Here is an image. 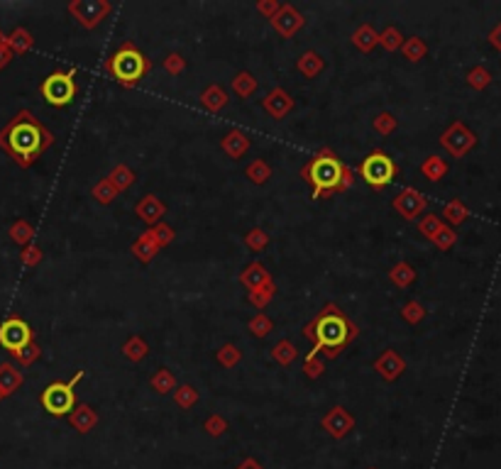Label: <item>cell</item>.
Wrapping results in <instances>:
<instances>
[{
  "mask_svg": "<svg viewBox=\"0 0 501 469\" xmlns=\"http://www.w3.org/2000/svg\"><path fill=\"white\" fill-rule=\"evenodd\" d=\"M52 145L54 133H49L30 110H20L0 130V147L22 169L32 167Z\"/></svg>",
  "mask_w": 501,
  "mask_h": 469,
  "instance_id": "6da1fadb",
  "label": "cell"
},
{
  "mask_svg": "<svg viewBox=\"0 0 501 469\" xmlns=\"http://www.w3.org/2000/svg\"><path fill=\"white\" fill-rule=\"evenodd\" d=\"M301 333H304L306 340L313 342L311 354L323 352L328 359H338L340 350L360 335V328L350 318H345L335 303H328L309 325H304Z\"/></svg>",
  "mask_w": 501,
  "mask_h": 469,
  "instance_id": "7a4b0ae2",
  "label": "cell"
},
{
  "mask_svg": "<svg viewBox=\"0 0 501 469\" xmlns=\"http://www.w3.org/2000/svg\"><path fill=\"white\" fill-rule=\"evenodd\" d=\"M345 164L335 157L333 150H321L311 157V162L301 169V179L309 181L313 186V198L333 196L340 193V184H343Z\"/></svg>",
  "mask_w": 501,
  "mask_h": 469,
  "instance_id": "3957f363",
  "label": "cell"
},
{
  "mask_svg": "<svg viewBox=\"0 0 501 469\" xmlns=\"http://www.w3.org/2000/svg\"><path fill=\"white\" fill-rule=\"evenodd\" d=\"M105 68L120 86L133 88V86H138L140 78L150 71L152 64L133 42H123L120 47H118V51H113V54L108 56Z\"/></svg>",
  "mask_w": 501,
  "mask_h": 469,
  "instance_id": "277c9868",
  "label": "cell"
},
{
  "mask_svg": "<svg viewBox=\"0 0 501 469\" xmlns=\"http://www.w3.org/2000/svg\"><path fill=\"white\" fill-rule=\"evenodd\" d=\"M396 174H398L396 162L381 150H372L360 162V167H357V176L369 188H374V191H381V188L389 186L396 179Z\"/></svg>",
  "mask_w": 501,
  "mask_h": 469,
  "instance_id": "5b68a950",
  "label": "cell"
},
{
  "mask_svg": "<svg viewBox=\"0 0 501 469\" xmlns=\"http://www.w3.org/2000/svg\"><path fill=\"white\" fill-rule=\"evenodd\" d=\"M81 379H83V371L78 369L69 381H54V384H49L42 391V396H39L42 408L47 411L49 416H56V418L69 416L78 403L76 401V384Z\"/></svg>",
  "mask_w": 501,
  "mask_h": 469,
  "instance_id": "8992f818",
  "label": "cell"
},
{
  "mask_svg": "<svg viewBox=\"0 0 501 469\" xmlns=\"http://www.w3.org/2000/svg\"><path fill=\"white\" fill-rule=\"evenodd\" d=\"M42 91L44 100L54 108H66L71 105L73 98L78 93V86H76V68H66V71H54L49 73L47 78L39 86Z\"/></svg>",
  "mask_w": 501,
  "mask_h": 469,
  "instance_id": "52a82bcc",
  "label": "cell"
},
{
  "mask_svg": "<svg viewBox=\"0 0 501 469\" xmlns=\"http://www.w3.org/2000/svg\"><path fill=\"white\" fill-rule=\"evenodd\" d=\"M66 10L83 30H93L113 13V5L108 0H73L66 5Z\"/></svg>",
  "mask_w": 501,
  "mask_h": 469,
  "instance_id": "ba28073f",
  "label": "cell"
},
{
  "mask_svg": "<svg viewBox=\"0 0 501 469\" xmlns=\"http://www.w3.org/2000/svg\"><path fill=\"white\" fill-rule=\"evenodd\" d=\"M30 342H32V328L22 318L10 316L0 323V347H5L10 354L20 352Z\"/></svg>",
  "mask_w": 501,
  "mask_h": 469,
  "instance_id": "9c48e42d",
  "label": "cell"
},
{
  "mask_svg": "<svg viewBox=\"0 0 501 469\" xmlns=\"http://www.w3.org/2000/svg\"><path fill=\"white\" fill-rule=\"evenodd\" d=\"M440 145L445 147L453 157H465V154L477 145V137L472 130H467L463 123H453L445 133L440 135Z\"/></svg>",
  "mask_w": 501,
  "mask_h": 469,
  "instance_id": "30bf717a",
  "label": "cell"
},
{
  "mask_svg": "<svg viewBox=\"0 0 501 469\" xmlns=\"http://www.w3.org/2000/svg\"><path fill=\"white\" fill-rule=\"evenodd\" d=\"M425 205H428L425 196L413 186L401 188L398 196H394V201H391V208H394L403 220H415L418 215H423Z\"/></svg>",
  "mask_w": 501,
  "mask_h": 469,
  "instance_id": "8fae6325",
  "label": "cell"
},
{
  "mask_svg": "<svg viewBox=\"0 0 501 469\" xmlns=\"http://www.w3.org/2000/svg\"><path fill=\"white\" fill-rule=\"evenodd\" d=\"M304 22H306V17L301 15L291 3H282L279 13L272 17V27H274V30L282 34L284 39L296 37L301 27H304Z\"/></svg>",
  "mask_w": 501,
  "mask_h": 469,
  "instance_id": "7c38bea8",
  "label": "cell"
},
{
  "mask_svg": "<svg viewBox=\"0 0 501 469\" xmlns=\"http://www.w3.org/2000/svg\"><path fill=\"white\" fill-rule=\"evenodd\" d=\"M372 367L381 376V379L386 381V384H394L398 376L406 371V362H403V357L396 350H384L377 359H374Z\"/></svg>",
  "mask_w": 501,
  "mask_h": 469,
  "instance_id": "4fadbf2b",
  "label": "cell"
},
{
  "mask_svg": "<svg viewBox=\"0 0 501 469\" xmlns=\"http://www.w3.org/2000/svg\"><path fill=\"white\" fill-rule=\"evenodd\" d=\"M294 105L296 103L291 98V93H289L286 88H282V86L272 88L269 93L262 98V108H264V110L269 113V118H274V120H284L294 110Z\"/></svg>",
  "mask_w": 501,
  "mask_h": 469,
  "instance_id": "5bb4252c",
  "label": "cell"
},
{
  "mask_svg": "<svg viewBox=\"0 0 501 469\" xmlns=\"http://www.w3.org/2000/svg\"><path fill=\"white\" fill-rule=\"evenodd\" d=\"M135 215L145 222L147 227H155L157 222L164 220V215H167V205L159 196L155 193H147V196H142L138 203H135Z\"/></svg>",
  "mask_w": 501,
  "mask_h": 469,
  "instance_id": "9a60e30c",
  "label": "cell"
},
{
  "mask_svg": "<svg viewBox=\"0 0 501 469\" xmlns=\"http://www.w3.org/2000/svg\"><path fill=\"white\" fill-rule=\"evenodd\" d=\"M323 428L330 433L333 438H345L347 433L355 428V416L350 411H345L343 406H335L330 408L326 416H323Z\"/></svg>",
  "mask_w": 501,
  "mask_h": 469,
  "instance_id": "2e32d148",
  "label": "cell"
},
{
  "mask_svg": "<svg viewBox=\"0 0 501 469\" xmlns=\"http://www.w3.org/2000/svg\"><path fill=\"white\" fill-rule=\"evenodd\" d=\"M249 147H252V140H249V135L240 128H230L220 137V150L230 159H242Z\"/></svg>",
  "mask_w": 501,
  "mask_h": 469,
  "instance_id": "e0dca14e",
  "label": "cell"
},
{
  "mask_svg": "<svg viewBox=\"0 0 501 469\" xmlns=\"http://www.w3.org/2000/svg\"><path fill=\"white\" fill-rule=\"evenodd\" d=\"M272 282H274V279H272V274L267 272V267L262 264V262H252V264L244 267L240 274V284L247 291H254V289H259V286H267Z\"/></svg>",
  "mask_w": 501,
  "mask_h": 469,
  "instance_id": "ac0fdd59",
  "label": "cell"
},
{
  "mask_svg": "<svg viewBox=\"0 0 501 469\" xmlns=\"http://www.w3.org/2000/svg\"><path fill=\"white\" fill-rule=\"evenodd\" d=\"M22 381H25V374L20 371V367H15L13 362L0 364V391H3L5 398L13 396V393L22 386Z\"/></svg>",
  "mask_w": 501,
  "mask_h": 469,
  "instance_id": "d6986e66",
  "label": "cell"
},
{
  "mask_svg": "<svg viewBox=\"0 0 501 469\" xmlns=\"http://www.w3.org/2000/svg\"><path fill=\"white\" fill-rule=\"evenodd\" d=\"M159 244H157V239L152 237V232L147 230V232H142L138 239H135L133 242V247H130V252H133L135 257H138V259L142 262V264H150L152 259H155V257L159 254Z\"/></svg>",
  "mask_w": 501,
  "mask_h": 469,
  "instance_id": "ffe728a7",
  "label": "cell"
},
{
  "mask_svg": "<svg viewBox=\"0 0 501 469\" xmlns=\"http://www.w3.org/2000/svg\"><path fill=\"white\" fill-rule=\"evenodd\" d=\"M69 423L78 433H88V431H93L95 423H98V413L86 403H76V408L69 413Z\"/></svg>",
  "mask_w": 501,
  "mask_h": 469,
  "instance_id": "44dd1931",
  "label": "cell"
},
{
  "mask_svg": "<svg viewBox=\"0 0 501 469\" xmlns=\"http://www.w3.org/2000/svg\"><path fill=\"white\" fill-rule=\"evenodd\" d=\"M227 100H230V96H227L223 86H218V83H210L201 93V105L206 108L208 113H220L227 105Z\"/></svg>",
  "mask_w": 501,
  "mask_h": 469,
  "instance_id": "7402d4cb",
  "label": "cell"
},
{
  "mask_svg": "<svg viewBox=\"0 0 501 469\" xmlns=\"http://www.w3.org/2000/svg\"><path fill=\"white\" fill-rule=\"evenodd\" d=\"M296 68H299V73L304 78H316L318 73L326 68V59H323L318 51H306V54L299 56V61H296Z\"/></svg>",
  "mask_w": 501,
  "mask_h": 469,
  "instance_id": "603a6c76",
  "label": "cell"
},
{
  "mask_svg": "<svg viewBox=\"0 0 501 469\" xmlns=\"http://www.w3.org/2000/svg\"><path fill=\"white\" fill-rule=\"evenodd\" d=\"M352 44H355L362 54H369V51H374V47H379V32L374 30L372 25H360L352 32Z\"/></svg>",
  "mask_w": 501,
  "mask_h": 469,
  "instance_id": "cb8c5ba5",
  "label": "cell"
},
{
  "mask_svg": "<svg viewBox=\"0 0 501 469\" xmlns=\"http://www.w3.org/2000/svg\"><path fill=\"white\" fill-rule=\"evenodd\" d=\"M108 181H110L113 188H115L118 193H123V191H128L135 181H138V174H135L128 164H118V167H113V171L108 174Z\"/></svg>",
  "mask_w": 501,
  "mask_h": 469,
  "instance_id": "d4e9b609",
  "label": "cell"
},
{
  "mask_svg": "<svg viewBox=\"0 0 501 469\" xmlns=\"http://www.w3.org/2000/svg\"><path fill=\"white\" fill-rule=\"evenodd\" d=\"M259 88V81L254 78V73L249 71H237L235 78H232V91H235L237 98H249V96H254Z\"/></svg>",
  "mask_w": 501,
  "mask_h": 469,
  "instance_id": "484cf974",
  "label": "cell"
},
{
  "mask_svg": "<svg viewBox=\"0 0 501 469\" xmlns=\"http://www.w3.org/2000/svg\"><path fill=\"white\" fill-rule=\"evenodd\" d=\"M389 279L398 289H408V286L415 282V269L408 264V262H396V264L389 269Z\"/></svg>",
  "mask_w": 501,
  "mask_h": 469,
  "instance_id": "4316f807",
  "label": "cell"
},
{
  "mask_svg": "<svg viewBox=\"0 0 501 469\" xmlns=\"http://www.w3.org/2000/svg\"><path fill=\"white\" fill-rule=\"evenodd\" d=\"M123 354L130 359V362H142V359L150 354V347H147V342H145V337L142 335H133V337H128L125 340V345H123Z\"/></svg>",
  "mask_w": 501,
  "mask_h": 469,
  "instance_id": "83f0119b",
  "label": "cell"
},
{
  "mask_svg": "<svg viewBox=\"0 0 501 469\" xmlns=\"http://www.w3.org/2000/svg\"><path fill=\"white\" fill-rule=\"evenodd\" d=\"M35 44V37L25 30V27H15V32L8 34V47L13 54H27Z\"/></svg>",
  "mask_w": 501,
  "mask_h": 469,
  "instance_id": "f1b7e54d",
  "label": "cell"
},
{
  "mask_svg": "<svg viewBox=\"0 0 501 469\" xmlns=\"http://www.w3.org/2000/svg\"><path fill=\"white\" fill-rule=\"evenodd\" d=\"M150 386L155 388L157 393H162V396H164V393H172L174 388L179 386V384H176V376H174V371H172V369H164V367H162V369H157L155 374L150 376Z\"/></svg>",
  "mask_w": 501,
  "mask_h": 469,
  "instance_id": "f546056e",
  "label": "cell"
},
{
  "mask_svg": "<svg viewBox=\"0 0 501 469\" xmlns=\"http://www.w3.org/2000/svg\"><path fill=\"white\" fill-rule=\"evenodd\" d=\"M8 234L15 244L27 247V244H32V239H35V227H32V222H27V220H15L13 225H10Z\"/></svg>",
  "mask_w": 501,
  "mask_h": 469,
  "instance_id": "4dcf8cb0",
  "label": "cell"
},
{
  "mask_svg": "<svg viewBox=\"0 0 501 469\" xmlns=\"http://www.w3.org/2000/svg\"><path fill=\"white\" fill-rule=\"evenodd\" d=\"M244 176H247L252 184H267V181L272 179V167H269V162L267 159H254V162H249L247 164V169H244Z\"/></svg>",
  "mask_w": 501,
  "mask_h": 469,
  "instance_id": "1f68e13d",
  "label": "cell"
},
{
  "mask_svg": "<svg viewBox=\"0 0 501 469\" xmlns=\"http://www.w3.org/2000/svg\"><path fill=\"white\" fill-rule=\"evenodd\" d=\"M299 357V352H296V345L291 340H279L274 347H272V359H274L277 364H282V367H289V364L294 362V359Z\"/></svg>",
  "mask_w": 501,
  "mask_h": 469,
  "instance_id": "d6a6232c",
  "label": "cell"
},
{
  "mask_svg": "<svg viewBox=\"0 0 501 469\" xmlns=\"http://www.w3.org/2000/svg\"><path fill=\"white\" fill-rule=\"evenodd\" d=\"M420 174H423L425 179H430V181H440L443 176L448 174L445 159H440V157H435V154H430V157L425 159L423 164H420Z\"/></svg>",
  "mask_w": 501,
  "mask_h": 469,
  "instance_id": "836d02e7",
  "label": "cell"
},
{
  "mask_svg": "<svg viewBox=\"0 0 501 469\" xmlns=\"http://www.w3.org/2000/svg\"><path fill=\"white\" fill-rule=\"evenodd\" d=\"M215 359H218V364L223 369H232V367H237V364L242 362V352H240V347H235V345H223L218 352H215Z\"/></svg>",
  "mask_w": 501,
  "mask_h": 469,
  "instance_id": "e575fe53",
  "label": "cell"
},
{
  "mask_svg": "<svg viewBox=\"0 0 501 469\" xmlns=\"http://www.w3.org/2000/svg\"><path fill=\"white\" fill-rule=\"evenodd\" d=\"M91 196H93L100 205H110L118 198V191L113 188V184L108 181V176H105V179L95 181L93 188H91Z\"/></svg>",
  "mask_w": 501,
  "mask_h": 469,
  "instance_id": "d590c367",
  "label": "cell"
},
{
  "mask_svg": "<svg viewBox=\"0 0 501 469\" xmlns=\"http://www.w3.org/2000/svg\"><path fill=\"white\" fill-rule=\"evenodd\" d=\"M274 294H277V286H274V282H272L267 286H259V289H254V291H247V301L262 311L264 306H269L272 299H274Z\"/></svg>",
  "mask_w": 501,
  "mask_h": 469,
  "instance_id": "8d00e7d4",
  "label": "cell"
},
{
  "mask_svg": "<svg viewBox=\"0 0 501 469\" xmlns=\"http://www.w3.org/2000/svg\"><path fill=\"white\" fill-rule=\"evenodd\" d=\"M401 51H403V56H406L408 61H420L425 56V51H428V47H425V42L420 37H408V39H403V44H401Z\"/></svg>",
  "mask_w": 501,
  "mask_h": 469,
  "instance_id": "74e56055",
  "label": "cell"
},
{
  "mask_svg": "<svg viewBox=\"0 0 501 469\" xmlns=\"http://www.w3.org/2000/svg\"><path fill=\"white\" fill-rule=\"evenodd\" d=\"M372 128H374V133L381 135V137H389V135H394L396 133V128H398V120L391 115L389 110H384V113H379L377 118L372 120Z\"/></svg>",
  "mask_w": 501,
  "mask_h": 469,
  "instance_id": "f35d334b",
  "label": "cell"
},
{
  "mask_svg": "<svg viewBox=\"0 0 501 469\" xmlns=\"http://www.w3.org/2000/svg\"><path fill=\"white\" fill-rule=\"evenodd\" d=\"M198 388L191 384H181L174 388V401L181 406V408H193L198 403Z\"/></svg>",
  "mask_w": 501,
  "mask_h": 469,
  "instance_id": "ab89813d",
  "label": "cell"
},
{
  "mask_svg": "<svg viewBox=\"0 0 501 469\" xmlns=\"http://www.w3.org/2000/svg\"><path fill=\"white\" fill-rule=\"evenodd\" d=\"M403 34L398 32V27L394 25H386L384 27V32L379 34V44L384 47L386 51H396V49H401V44H403Z\"/></svg>",
  "mask_w": 501,
  "mask_h": 469,
  "instance_id": "60d3db41",
  "label": "cell"
},
{
  "mask_svg": "<svg viewBox=\"0 0 501 469\" xmlns=\"http://www.w3.org/2000/svg\"><path fill=\"white\" fill-rule=\"evenodd\" d=\"M247 328H249V333H252L254 337H267L274 330V320H272L267 313H257L254 318H249V323H247Z\"/></svg>",
  "mask_w": 501,
  "mask_h": 469,
  "instance_id": "b9f144b4",
  "label": "cell"
},
{
  "mask_svg": "<svg viewBox=\"0 0 501 469\" xmlns=\"http://www.w3.org/2000/svg\"><path fill=\"white\" fill-rule=\"evenodd\" d=\"M244 244L252 252H264L269 247V234H267V230H262V227H252V230L244 232Z\"/></svg>",
  "mask_w": 501,
  "mask_h": 469,
  "instance_id": "7bdbcfd3",
  "label": "cell"
},
{
  "mask_svg": "<svg viewBox=\"0 0 501 469\" xmlns=\"http://www.w3.org/2000/svg\"><path fill=\"white\" fill-rule=\"evenodd\" d=\"M39 354H42V347H39L37 342L32 340L30 345H25L20 352H15L13 357H15V362H18L20 367H30V364H35L37 359H39Z\"/></svg>",
  "mask_w": 501,
  "mask_h": 469,
  "instance_id": "ee69618b",
  "label": "cell"
},
{
  "mask_svg": "<svg viewBox=\"0 0 501 469\" xmlns=\"http://www.w3.org/2000/svg\"><path fill=\"white\" fill-rule=\"evenodd\" d=\"M150 232H152V237L157 239V244L159 247H167V244H172L174 242V237H176V232H174V227L172 225H167V222H157L155 227H150Z\"/></svg>",
  "mask_w": 501,
  "mask_h": 469,
  "instance_id": "f6af8a7d",
  "label": "cell"
},
{
  "mask_svg": "<svg viewBox=\"0 0 501 469\" xmlns=\"http://www.w3.org/2000/svg\"><path fill=\"white\" fill-rule=\"evenodd\" d=\"M401 318L406 320L408 325H415V323H420V320L425 318V308L420 306L418 301H408L406 306L401 308Z\"/></svg>",
  "mask_w": 501,
  "mask_h": 469,
  "instance_id": "bcb514c9",
  "label": "cell"
},
{
  "mask_svg": "<svg viewBox=\"0 0 501 469\" xmlns=\"http://www.w3.org/2000/svg\"><path fill=\"white\" fill-rule=\"evenodd\" d=\"M326 371V364H323V359L318 357V354H306L304 359V374L309 376V379H318V376Z\"/></svg>",
  "mask_w": 501,
  "mask_h": 469,
  "instance_id": "7dc6e473",
  "label": "cell"
},
{
  "mask_svg": "<svg viewBox=\"0 0 501 469\" xmlns=\"http://www.w3.org/2000/svg\"><path fill=\"white\" fill-rule=\"evenodd\" d=\"M42 259H44V254H42V249H39L35 242L27 244V247H22V252H20V262L27 269H35Z\"/></svg>",
  "mask_w": 501,
  "mask_h": 469,
  "instance_id": "c3c4849f",
  "label": "cell"
},
{
  "mask_svg": "<svg viewBox=\"0 0 501 469\" xmlns=\"http://www.w3.org/2000/svg\"><path fill=\"white\" fill-rule=\"evenodd\" d=\"M443 227H445V225H443V220L438 218V215H425V218L418 222V230H420V234H425V237H428V239L435 237V234L440 232Z\"/></svg>",
  "mask_w": 501,
  "mask_h": 469,
  "instance_id": "681fc988",
  "label": "cell"
},
{
  "mask_svg": "<svg viewBox=\"0 0 501 469\" xmlns=\"http://www.w3.org/2000/svg\"><path fill=\"white\" fill-rule=\"evenodd\" d=\"M164 71L172 73V76H181V73L186 71V59L181 54H176V51H172V54L164 59Z\"/></svg>",
  "mask_w": 501,
  "mask_h": 469,
  "instance_id": "f907efd6",
  "label": "cell"
},
{
  "mask_svg": "<svg viewBox=\"0 0 501 469\" xmlns=\"http://www.w3.org/2000/svg\"><path fill=\"white\" fill-rule=\"evenodd\" d=\"M443 215H445V220H450V222H455V225H458V222H463L467 218V208L460 201H450L445 205V210H443Z\"/></svg>",
  "mask_w": 501,
  "mask_h": 469,
  "instance_id": "816d5d0a",
  "label": "cell"
},
{
  "mask_svg": "<svg viewBox=\"0 0 501 469\" xmlns=\"http://www.w3.org/2000/svg\"><path fill=\"white\" fill-rule=\"evenodd\" d=\"M455 239H458V234H455L453 230H450V227H443V230L438 232L435 237L430 239V242H435L440 249H450V247H453V244H455Z\"/></svg>",
  "mask_w": 501,
  "mask_h": 469,
  "instance_id": "f5cc1de1",
  "label": "cell"
},
{
  "mask_svg": "<svg viewBox=\"0 0 501 469\" xmlns=\"http://www.w3.org/2000/svg\"><path fill=\"white\" fill-rule=\"evenodd\" d=\"M279 8H282L279 0H257V13L262 17H267V20H272L279 13Z\"/></svg>",
  "mask_w": 501,
  "mask_h": 469,
  "instance_id": "db71d44e",
  "label": "cell"
},
{
  "mask_svg": "<svg viewBox=\"0 0 501 469\" xmlns=\"http://www.w3.org/2000/svg\"><path fill=\"white\" fill-rule=\"evenodd\" d=\"M225 428H227V423L220 418V416H210V418L206 421V431L210 433V436H223Z\"/></svg>",
  "mask_w": 501,
  "mask_h": 469,
  "instance_id": "11a10c76",
  "label": "cell"
},
{
  "mask_svg": "<svg viewBox=\"0 0 501 469\" xmlns=\"http://www.w3.org/2000/svg\"><path fill=\"white\" fill-rule=\"evenodd\" d=\"M470 83L475 86V88H482V86L489 83V73L484 71V68H475V71H470Z\"/></svg>",
  "mask_w": 501,
  "mask_h": 469,
  "instance_id": "9f6ffc18",
  "label": "cell"
},
{
  "mask_svg": "<svg viewBox=\"0 0 501 469\" xmlns=\"http://www.w3.org/2000/svg\"><path fill=\"white\" fill-rule=\"evenodd\" d=\"M352 184H355V171L350 167H345V174H343V184H340V191H347Z\"/></svg>",
  "mask_w": 501,
  "mask_h": 469,
  "instance_id": "6f0895ef",
  "label": "cell"
},
{
  "mask_svg": "<svg viewBox=\"0 0 501 469\" xmlns=\"http://www.w3.org/2000/svg\"><path fill=\"white\" fill-rule=\"evenodd\" d=\"M13 51H10V47H0V68H5L10 64V61H13Z\"/></svg>",
  "mask_w": 501,
  "mask_h": 469,
  "instance_id": "680465c9",
  "label": "cell"
},
{
  "mask_svg": "<svg viewBox=\"0 0 501 469\" xmlns=\"http://www.w3.org/2000/svg\"><path fill=\"white\" fill-rule=\"evenodd\" d=\"M240 469H262V467H259V465H257V462H254V460H244Z\"/></svg>",
  "mask_w": 501,
  "mask_h": 469,
  "instance_id": "91938a15",
  "label": "cell"
},
{
  "mask_svg": "<svg viewBox=\"0 0 501 469\" xmlns=\"http://www.w3.org/2000/svg\"><path fill=\"white\" fill-rule=\"evenodd\" d=\"M0 47H8V34L0 30Z\"/></svg>",
  "mask_w": 501,
  "mask_h": 469,
  "instance_id": "94428289",
  "label": "cell"
},
{
  "mask_svg": "<svg viewBox=\"0 0 501 469\" xmlns=\"http://www.w3.org/2000/svg\"><path fill=\"white\" fill-rule=\"evenodd\" d=\"M3 398H5V396H3V391H0V401H3Z\"/></svg>",
  "mask_w": 501,
  "mask_h": 469,
  "instance_id": "6125c7cd",
  "label": "cell"
}]
</instances>
